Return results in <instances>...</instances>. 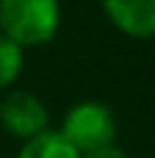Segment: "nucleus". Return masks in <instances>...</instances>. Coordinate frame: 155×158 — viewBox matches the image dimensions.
I'll return each mask as SVG.
<instances>
[{"mask_svg": "<svg viewBox=\"0 0 155 158\" xmlns=\"http://www.w3.org/2000/svg\"><path fill=\"white\" fill-rule=\"evenodd\" d=\"M61 25L58 0H0V28L3 36L19 47L47 44Z\"/></svg>", "mask_w": 155, "mask_h": 158, "instance_id": "obj_1", "label": "nucleus"}, {"mask_svg": "<svg viewBox=\"0 0 155 158\" xmlns=\"http://www.w3.org/2000/svg\"><path fill=\"white\" fill-rule=\"evenodd\" d=\"M61 133L83 156V153H92V150H100V147L114 144L116 119H114V111L108 106L94 103V100H86V103L72 106L64 114Z\"/></svg>", "mask_w": 155, "mask_h": 158, "instance_id": "obj_2", "label": "nucleus"}, {"mask_svg": "<svg viewBox=\"0 0 155 158\" xmlns=\"http://www.w3.org/2000/svg\"><path fill=\"white\" fill-rule=\"evenodd\" d=\"M0 125L8 136L28 142L47 128V108L33 92L14 89L0 100Z\"/></svg>", "mask_w": 155, "mask_h": 158, "instance_id": "obj_3", "label": "nucleus"}, {"mask_svg": "<svg viewBox=\"0 0 155 158\" xmlns=\"http://www.w3.org/2000/svg\"><path fill=\"white\" fill-rule=\"evenodd\" d=\"M105 17L133 39L155 36V0H103Z\"/></svg>", "mask_w": 155, "mask_h": 158, "instance_id": "obj_4", "label": "nucleus"}, {"mask_svg": "<svg viewBox=\"0 0 155 158\" xmlns=\"http://www.w3.org/2000/svg\"><path fill=\"white\" fill-rule=\"evenodd\" d=\"M17 158H80V153L69 144V139H67L61 131L44 128V131L36 133L33 139L22 142Z\"/></svg>", "mask_w": 155, "mask_h": 158, "instance_id": "obj_5", "label": "nucleus"}, {"mask_svg": "<svg viewBox=\"0 0 155 158\" xmlns=\"http://www.w3.org/2000/svg\"><path fill=\"white\" fill-rule=\"evenodd\" d=\"M22 64H25L22 47H19L17 42H11L8 36L0 33V92L8 89V86L19 78Z\"/></svg>", "mask_w": 155, "mask_h": 158, "instance_id": "obj_6", "label": "nucleus"}, {"mask_svg": "<svg viewBox=\"0 0 155 158\" xmlns=\"http://www.w3.org/2000/svg\"><path fill=\"white\" fill-rule=\"evenodd\" d=\"M80 158H128L116 144H108V147H100V150H92V153H83Z\"/></svg>", "mask_w": 155, "mask_h": 158, "instance_id": "obj_7", "label": "nucleus"}]
</instances>
